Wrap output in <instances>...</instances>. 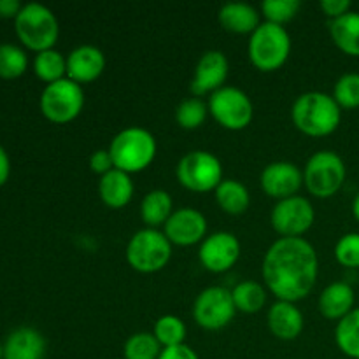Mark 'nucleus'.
Segmentation results:
<instances>
[{
  "instance_id": "9b49d317",
  "label": "nucleus",
  "mask_w": 359,
  "mask_h": 359,
  "mask_svg": "<svg viewBox=\"0 0 359 359\" xmlns=\"http://www.w3.org/2000/svg\"><path fill=\"white\" fill-rule=\"evenodd\" d=\"M235 312L237 309H235L231 291L221 286L205 287L193 304V318L196 325L210 332L230 325L231 319L235 318Z\"/></svg>"
},
{
  "instance_id": "f704fd0d",
  "label": "nucleus",
  "mask_w": 359,
  "mask_h": 359,
  "mask_svg": "<svg viewBox=\"0 0 359 359\" xmlns=\"http://www.w3.org/2000/svg\"><path fill=\"white\" fill-rule=\"evenodd\" d=\"M337 262L347 269H359V233H346L335 245Z\"/></svg>"
},
{
  "instance_id": "b1692460",
  "label": "nucleus",
  "mask_w": 359,
  "mask_h": 359,
  "mask_svg": "<svg viewBox=\"0 0 359 359\" xmlns=\"http://www.w3.org/2000/svg\"><path fill=\"white\" fill-rule=\"evenodd\" d=\"M172 214H174V202L170 193L165 189H153L144 196L140 203V217L147 228L165 226Z\"/></svg>"
},
{
  "instance_id": "ea45409f",
  "label": "nucleus",
  "mask_w": 359,
  "mask_h": 359,
  "mask_svg": "<svg viewBox=\"0 0 359 359\" xmlns=\"http://www.w3.org/2000/svg\"><path fill=\"white\" fill-rule=\"evenodd\" d=\"M11 175V160L7 151L0 146V188L7 182Z\"/></svg>"
},
{
  "instance_id": "cd10ccee",
  "label": "nucleus",
  "mask_w": 359,
  "mask_h": 359,
  "mask_svg": "<svg viewBox=\"0 0 359 359\" xmlns=\"http://www.w3.org/2000/svg\"><path fill=\"white\" fill-rule=\"evenodd\" d=\"M34 72L39 79L48 84L56 83L60 79H65L67 56L56 51L55 48L37 53V56L34 60Z\"/></svg>"
},
{
  "instance_id": "c9c22d12",
  "label": "nucleus",
  "mask_w": 359,
  "mask_h": 359,
  "mask_svg": "<svg viewBox=\"0 0 359 359\" xmlns=\"http://www.w3.org/2000/svg\"><path fill=\"white\" fill-rule=\"evenodd\" d=\"M90 168L91 172L102 175H105L107 172H111L114 168V163H112V158L109 149H98L95 151L93 154L90 156Z\"/></svg>"
},
{
  "instance_id": "4be33fe9",
  "label": "nucleus",
  "mask_w": 359,
  "mask_h": 359,
  "mask_svg": "<svg viewBox=\"0 0 359 359\" xmlns=\"http://www.w3.org/2000/svg\"><path fill=\"white\" fill-rule=\"evenodd\" d=\"M217 18H219V23L224 30L238 35L252 34L262 25L256 7L244 2L224 4L219 9Z\"/></svg>"
},
{
  "instance_id": "473e14b6",
  "label": "nucleus",
  "mask_w": 359,
  "mask_h": 359,
  "mask_svg": "<svg viewBox=\"0 0 359 359\" xmlns=\"http://www.w3.org/2000/svg\"><path fill=\"white\" fill-rule=\"evenodd\" d=\"M333 98L340 109H356L359 107V74L349 72L344 74L333 88Z\"/></svg>"
},
{
  "instance_id": "a211bd4d",
  "label": "nucleus",
  "mask_w": 359,
  "mask_h": 359,
  "mask_svg": "<svg viewBox=\"0 0 359 359\" xmlns=\"http://www.w3.org/2000/svg\"><path fill=\"white\" fill-rule=\"evenodd\" d=\"M44 337L28 326L11 332L4 344V359H44Z\"/></svg>"
},
{
  "instance_id": "c756f323",
  "label": "nucleus",
  "mask_w": 359,
  "mask_h": 359,
  "mask_svg": "<svg viewBox=\"0 0 359 359\" xmlns=\"http://www.w3.org/2000/svg\"><path fill=\"white\" fill-rule=\"evenodd\" d=\"M186 333H188L186 325L182 323V319L177 318V316H161V318L154 323L153 335L156 337V340L160 342V346L163 347V349L184 344Z\"/></svg>"
},
{
  "instance_id": "9d476101",
  "label": "nucleus",
  "mask_w": 359,
  "mask_h": 359,
  "mask_svg": "<svg viewBox=\"0 0 359 359\" xmlns=\"http://www.w3.org/2000/svg\"><path fill=\"white\" fill-rule=\"evenodd\" d=\"M209 112L226 130H244L251 125L255 107L248 93L235 86H223L210 95Z\"/></svg>"
},
{
  "instance_id": "6e6552de",
  "label": "nucleus",
  "mask_w": 359,
  "mask_h": 359,
  "mask_svg": "<svg viewBox=\"0 0 359 359\" xmlns=\"http://www.w3.org/2000/svg\"><path fill=\"white\" fill-rule=\"evenodd\" d=\"M39 105L44 118L51 123L65 125V123L74 121L84 107L83 86L70 81L69 77L46 84Z\"/></svg>"
},
{
  "instance_id": "393cba45",
  "label": "nucleus",
  "mask_w": 359,
  "mask_h": 359,
  "mask_svg": "<svg viewBox=\"0 0 359 359\" xmlns=\"http://www.w3.org/2000/svg\"><path fill=\"white\" fill-rule=\"evenodd\" d=\"M216 202L226 214L241 216L251 205V195L241 181L223 179V182L216 188Z\"/></svg>"
},
{
  "instance_id": "7c9ffc66",
  "label": "nucleus",
  "mask_w": 359,
  "mask_h": 359,
  "mask_svg": "<svg viewBox=\"0 0 359 359\" xmlns=\"http://www.w3.org/2000/svg\"><path fill=\"white\" fill-rule=\"evenodd\" d=\"M28 69V56L20 46L0 44V77L18 79Z\"/></svg>"
},
{
  "instance_id": "c85d7f7f",
  "label": "nucleus",
  "mask_w": 359,
  "mask_h": 359,
  "mask_svg": "<svg viewBox=\"0 0 359 359\" xmlns=\"http://www.w3.org/2000/svg\"><path fill=\"white\" fill-rule=\"evenodd\" d=\"M163 347L156 340L153 333L140 332L133 333L123 346V356L125 359H158Z\"/></svg>"
},
{
  "instance_id": "4468645a",
  "label": "nucleus",
  "mask_w": 359,
  "mask_h": 359,
  "mask_svg": "<svg viewBox=\"0 0 359 359\" xmlns=\"http://www.w3.org/2000/svg\"><path fill=\"white\" fill-rule=\"evenodd\" d=\"M163 233L170 244L189 248L205 241L207 219L200 210L193 207H182L174 210V214L168 217L163 226Z\"/></svg>"
},
{
  "instance_id": "423d86ee",
  "label": "nucleus",
  "mask_w": 359,
  "mask_h": 359,
  "mask_svg": "<svg viewBox=\"0 0 359 359\" xmlns=\"http://www.w3.org/2000/svg\"><path fill=\"white\" fill-rule=\"evenodd\" d=\"M126 262L140 273L163 270L172 258V244L163 231L156 228L139 230L126 245Z\"/></svg>"
},
{
  "instance_id": "20e7f679",
  "label": "nucleus",
  "mask_w": 359,
  "mask_h": 359,
  "mask_svg": "<svg viewBox=\"0 0 359 359\" xmlns=\"http://www.w3.org/2000/svg\"><path fill=\"white\" fill-rule=\"evenodd\" d=\"M14 30L25 48L35 53L53 49L60 35V25L55 13L42 4L30 2L23 6L14 20Z\"/></svg>"
},
{
  "instance_id": "f257e3e1",
  "label": "nucleus",
  "mask_w": 359,
  "mask_h": 359,
  "mask_svg": "<svg viewBox=\"0 0 359 359\" xmlns=\"http://www.w3.org/2000/svg\"><path fill=\"white\" fill-rule=\"evenodd\" d=\"M318 273V252L302 237H280L263 258V280L277 300L297 304L316 286Z\"/></svg>"
},
{
  "instance_id": "f8f14e48",
  "label": "nucleus",
  "mask_w": 359,
  "mask_h": 359,
  "mask_svg": "<svg viewBox=\"0 0 359 359\" xmlns=\"http://www.w3.org/2000/svg\"><path fill=\"white\" fill-rule=\"evenodd\" d=\"M314 207L304 196L279 200L272 209V226L280 237H302L314 224Z\"/></svg>"
},
{
  "instance_id": "39448f33",
  "label": "nucleus",
  "mask_w": 359,
  "mask_h": 359,
  "mask_svg": "<svg viewBox=\"0 0 359 359\" xmlns=\"http://www.w3.org/2000/svg\"><path fill=\"white\" fill-rule=\"evenodd\" d=\"M248 51L249 60L256 69L273 72L290 58L291 37L284 27L265 21L251 34Z\"/></svg>"
},
{
  "instance_id": "58836bf2",
  "label": "nucleus",
  "mask_w": 359,
  "mask_h": 359,
  "mask_svg": "<svg viewBox=\"0 0 359 359\" xmlns=\"http://www.w3.org/2000/svg\"><path fill=\"white\" fill-rule=\"evenodd\" d=\"M21 9H23V6H21L20 0H0V18L16 20Z\"/></svg>"
},
{
  "instance_id": "5701e85b",
  "label": "nucleus",
  "mask_w": 359,
  "mask_h": 359,
  "mask_svg": "<svg viewBox=\"0 0 359 359\" xmlns=\"http://www.w3.org/2000/svg\"><path fill=\"white\" fill-rule=\"evenodd\" d=\"M330 35L340 51L359 58V13L349 11L344 16L332 20Z\"/></svg>"
},
{
  "instance_id": "0eeeda50",
  "label": "nucleus",
  "mask_w": 359,
  "mask_h": 359,
  "mask_svg": "<svg viewBox=\"0 0 359 359\" xmlns=\"http://www.w3.org/2000/svg\"><path fill=\"white\" fill-rule=\"evenodd\" d=\"M346 163L335 151H318L304 168V184L318 198H330L346 182Z\"/></svg>"
},
{
  "instance_id": "1a4fd4ad",
  "label": "nucleus",
  "mask_w": 359,
  "mask_h": 359,
  "mask_svg": "<svg viewBox=\"0 0 359 359\" xmlns=\"http://www.w3.org/2000/svg\"><path fill=\"white\" fill-rule=\"evenodd\" d=\"M177 181L195 193L216 191L223 182V163L209 151H191L184 154L175 168Z\"/></svg>"
},
{
  "instance_id": "f03ea898",
  "label": "nucleus",
  "mask_w": 359,
  "mask_h": 359,
  "mask_svg": "<svg viewBox=\"0 0 359 359\" xmlns=\"http://www.w3.org/2000/svg\"><path fill=\"white\" fill-rule=\"evenodd\" d=\"M291 119L309 137H326L335 132L342 119V109L332 95L307 91L294 100Z\"/></svg>"
},
{
  "instance_id": "6ab92c4d",
  "label": "nucleus",
  "mask_w": 359,
  "mask_h": 359,
  "mask_svg": "<svg viewBox=\"0 0 359 359\" xmlns=\"http://www.w3.org/2000/svg\"><path fill=\"white\" fill-rule=\"evenodd\" d=\"M304 314L291 302L277 300L269 311V328L279 340H294L304 332Z\"/></svg>"
},
{
  "instance_id": "a878e982",
  "label": "nucleus",
  "mask_w": 359,
  "mask_h": 359,
  "mask_svg": "<svg viewBox=\"0 0 359 359\" xmlns=\"http://www.w3.org/2000/svg\"><path fill=\"white\" fill-rule=\"evenodd\" d=\"M235 309L244 314H258L266 304V290L256 280H242L231 290Z\"/></svg>"
},
{
  "instance_id": "2eb2a0df",
  "label": "nucleus",
  "mask_w": 359,
  "mask_h": 359,
  "mask_svg": "<svg viewBox=\"0 0 359 359\" xmlns=\"http://www.w3.org/2000/svg\"><path fill=\"white\" fill-rule=\"evenodd\" d=\"M259 182L263 191L279 202L297 195L304 184V172L290 161H273L263 168Z\"/></svg>"
},
{
  "instance_id": "e433bc0d",
  "label": "nucleus",
  "mask_w": 359,
  "mask_h": 359,
  "mask_svg": "<svg viewBox=\"0 0 359 359\" xmlns=\"http://www.w3.org/2000/svg\"><path fill=\"white\" fill-rule=\"evenodd\" d=\"M319 7H321V11L326 16L332 18V20H337V18L349 13L351 2L349 0H323V2L319 4Z\"/></svg>"
},
{
  "instance_id": "4c0bfd02",
  "label": "nucleus",
  "mask_w": 359,
  "mask_h": 359,
  "mask_svg": "<svg viewBox=\"0 0 359 359\" xmlns=\"http://www.w3.org/2000/svg\"><path fill=\"white\" fill-rule=\"evenodd\" d=\"M158 359H198V354H196L189 346L181 344V346L163 349Z\"/></svg>"
},
{
  "instance_id": "2f4dec72",
  "label": "nucleus",
  "mask_w": 359,
  "mask_h": 359,
  "mask_svg": "<svg viewBox=\"0 0 359 359\" xmlns=\"http://www.w3.org/2000/svg\"><path fill=\"white\" fill-rule=\"evenodd\" d=\"M207 112H209V105L205 102L200 100L198 97L188 98L175 109V121L184 130H196L207 119Z\"/></svg>"
},
{
  "instance_id": "79ce46f5",
  "label": "nucleus",
  "mask_w": 359,
  "mask_h": 359,
  "mask_svg": "<svg viewBox=\"0 0 359 359\" xmlns=\"http://www.w3.org/2000/svg\"><path fill=\"white\" fill-rule=\"evenodd\" d=\"M0 359H4V344H0Z\"/></svg>"
},
{
  "instance_id": "72a5a7b5",
  "label": "nucleus",
  "mask_w": 359,
  "mask_h": 359,
  "mask_svg": "<svg viewBox=\"0 0 359 359\" xmlns=\"http://www.w3.org/2000/svg\"><path fill=\"white\" fill-rule=\"evenodd\" d=\"M300 0H265L262 4V13L269 23L280 25L293 20L300 11Z\"/></svg>"
},
{
  "instance_id": "f3484780",
  "label": "nucleus",
  "mask_w": 359,
  "mask_h": 359,
  "mask_svg": "<svg viewBox=\"0 0 359 359\" xmlns=\"http://www.w3.org/2000/svg\"><path fill=\"white\" fill-rule=\"evenodd\" d=\"M105 70V56L97 46H77L67 56V77L77 84L93 83Z\"/></svg>"
},
{
  "instance_id": "ddd939ff",
  "label": "nucleus",
  "mask_w": 359,
  "mask_h": 359,
  "mask_svg": "<svg viewBox=\"0 0 359 359\" xmlns=\"http://www.w3.org/2000/svg\"><path fill=\"white\" fill-rule=\"evenodd\" d=\"M198 258L209 272L223 273L241 258V242L230 231H216L202 242Z\"/></svg>"
},
{
  "instance_id": "bb28decb",
  "label": "nucleus",
  "mask_w": 359,
  "mask_h": 359,
  "mask_svg": "<svg viewBox=\"0 0 359 359\" xmlns=\"http://www.w3.org/2000/svg\"><path fill=\"white\" fill-rule=\"evenodd\" d=\"M335 342L346 356L359 359V309H354L337 323Z\"/></svg>"
},
{
  "instance_id": "7ed1b4c3",
  "label": "nucleus",
  "mask_w": 359,
  "mask_h": 359,
  "mask_svg": "<svg viewBox=\"0 0 359 359\" xmlns=\"http://www.w3.org/2000/svg\"><path fill=\"white\" fill-rule=\"evenodd\" d=\"M109 153L114 168L126 174H135L153 163L156 156V139L149 130L128 126L111 140Z\"/></svg>"
},
{
  "instance_id": "dca6fc26",
  "label": "nucleus",
  "mask_w": 359,
  "mask_h": 359,
  "mask_svg": "<svg viewBox=\"0 0 359 359\" xmlns=\"http://www.w3.org/2000/svg\"><path fill=\"white\" fill-rule=\"evenodd\" d=\"M228 70H230V63L224 53L216 51V49L203 53L195 67L191 93L195 97H202V95H212L214 91L221 90L228 77Z\"/></svg>"
},
{
  "instance_id": "aec40b11",
  "label": "nucleus",
  "mask_w": 359,
  "mask_h": 359,
  "mask_svg": "<svg viewBox=\"0 0 359 359\" xmlns=\"http://www.w3.org/2000/svg\"><path fill=\"white\" fill-rule=\"evenodd\" d=\"M98 193L102 202L111 209H123L132 202L133 182L130 174L112 168L105 175H102L98 182Z\"/></svg>"
},
{
  "instance_id": "a19ab883",
  "label": "nucleus",
  "mask_w": 359,
  "mask_h": 359,
  "mask_svg": "<svg viewBox=\"0 0 359 359\" xmlns=\"http://www.w3.org/2000/svg\"><path fill=\"white\" fill-rule=\"evenodd\" d=\"M353 214L354 217L359 221V193L356 196H354V202H353Z\"/></svg>"
},
{
  "instance_id": "412c9836",
  "label": "nucleus",
  "mask_w": 359,
  "mask_h": 359,
  "mask_svg": "<svg viewBox=\"0 0 359 359\" xmlns=\"http://www.w3.org/2000/svg\"><path fill=\"white\" fill-rule=\"evenodd\" d=\"M318 307L326 319L340 321L354 311V290L347 283H332L323 290Z\"/></svg>"
}]
</instances>
